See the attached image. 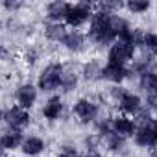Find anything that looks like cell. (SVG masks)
<instances>
[{
  "mask_svg": "<svg viewBox=\"0 0 157 157\" xmlns=\"http://www.w3.org/2000/svg\"><path fill=\"white\" fill-rule=\"evenodd\" d=\"M89 39L104 48V46H111L117 41V35L111 28V15L104 13V11H96L91 19V26H89Z\"/></svg>",
  "mask_w": 157,
  "mask_h": 157,
  "instance_id": "1",
  "label": "cell"
},
{
  "mask_svg": "<svg viewBox=\"0 0 157 157\" xmlns=\"http://www.w3.org/2000/svg\"><path fill=\"white\" fill-rule=\"evenodd\" d=\"M63 72H65V65H61V63L46 65L37 78V89H41L43 93H54L56 89L61 87Z\"/></svg>",
  "mask_w": 157,
  "mask_h": 157,
  "instance_id": "2",
  "label": "cell"
},
{
  "mask_svg": "<svg viewBox=\"0 0 157 157\" xmlns=\"http://www.w3.org/2000/svg\"><path fill=\"white\" fill-rule=\"evenodd\" d=\"M133 140L140 148L157 150V118H150L148 122L137 126V131L133 135Z\"/></svg>",
  "mask_w": 157,
  "mask_h": 157,
  "instance_id": "3",
  "label": "cell"
},
{
  "mask_svg": "<svg viewBox=\"0 0 157 157\" xmlns=\"http://www.w3.org/2000/svg\"><path fill=\"white\" fill-rule=\"evenodd\" d=\"M72 113L82 124H91V122H96V118L100 117V107L89 98H80L74 104Z\"/></svg>",
  "mask_w": 157,
  "mask_h": 157,
  "instance_id": "4",
  "label": "cell"
},
{
  "mask_svg": "<svg viewBox=\"0 0 157 157\" xmlns=\"http://www.w3.org/2000/svg\"><path fill=\"white\" fill-rule=\"evenodd\" d=\"M93 6L89 2H78V4H70V10H68V15L65 19V22L72 28H80L83 26L87 21L93 19Z\"/></svg>",
  "mask_w": 157,
  "mask_h": 157,
  "instance_id": "5",
  "label": "cell"
},
{
  "mask_svg": "<svg viewBox=\"0 0 157 157\" xmlns=\"http://www.w3.org/2000/svg\"><path fill=\"white\" fill-rule=\"evenodd\" d=\"M2 117H4V124L10 129L22 131L24 128L30 126V113H28V109H22L19 105H11V107L4 109Z\"/></svg>",
  "mask_w": 157,
  "mask_h": 157,
  "instance_id": "6",
  "label": "cell"
},
{
  "mask_svg": "<svg viewBox=\"0 0 157 157\" xmlns=\"http://www.w3.org/2000/svg\"><path fill=\"white\" fill-rule=\"evenodd\" d=\"M135 59V46L117 39L111 46H109V54H107V61L111 63H118V65H126L129 61Z\"/></svg>",
  "mask_w": 157,
  "mask_h": 157,
  "instance_id": "7",
  "label": "cell"
},
{
  "mask_svg": "<svg viewBox=\"0 0 157 157\" xmlns=\"http://www.w3.org/2000/svg\"><path fill=\"white\" fill-rule=\"evenodd\" d=\"M37 87L32 85V83H21L15 91V100H17V105L22 107V109H32L37 102Z\"/></svg>",
  "mask_w": 157,
  "mask_h": 157,
  "instance_id": "8",
  "label": "cell"
},
{
  "mask_svg": "<svg viewBox=\"0 0 157 157\" xmlns=\"http://www.w3.org/2000/svg\"><path fill=\"white\" fill-rule=\"evenodd\" d=\"M128 76H129V68H128L126 65H118V63L107 61L105 67L102 68V80L111 82V83H115V85H120Z\"/></svg>",
  "mask_w": 157,
  "mask_h": 157,
  "instance_id": "9",
  "label": "cell"
},
{
  "mask_svg": "<svg viewBox=\"0 0 157 157\" xmlns=\"http://www.w3.org/2000/svg\"><path fill=\"white\" fill-rule=\"evenodd\" d=\"M63 111H65V104H63V100H61L59 96H50V98L44 102L41 113H43V117H44L46 120L56 122V120H59V118L63 117Z\"/></svg>",
  "mask_w": 157,
  "mask_h": 157,
  "instance_id": "10",
  "label": "cell"
},
{
  "mask_svg": "<svg viewBox=\"0 0 157 157\" xmlns=\"http://www.w3.org/2000/svg\"><path fill=\"white\" fill-rule=\"evenodd\" d=\"M113 131L118 133L120 137L128 139V137H133V135H135L137 124H135V120H131L128 115H120V117H115V118H113Z\"/></svg>",
  "mask_w": 157,
  "mask_h": 157,
  "instance_id": "11",
  "label": "cell"
},
{
  "mask_svg": "<svg viewBox=\"0 0 157 157\" xmlns=\"http://www.w3.org/2000/svg\"><path fill=\"white\" fill-rule=\"evenodd\" d=\"M68 10H70V4L63 2V0L50 2V4L46 6V19H48L50 22H61V21L67 19Z\"/></svg>",
  "mask_w": 157,
  "mask_h": 157,
  "instance_id": "12",
  "label": "cell"
},
{
  "mask_svg": "<svg viewBox=\"0 0 157 157\" xmlns=\"http://www.w3.org/2000/svg\"><path fill=\"white\" fill-rule=\"evenodd\" d=\"M44 148H46V144H44V140L41 137L30 135V137L24 139V142L21 146V151L24 155H28V157H37V155H41L44 151Z\"/></svg>",
  "mask_w": 157,
  "mask_h": 157,
  "instance_id": "13",
  "label": "cell"
},
{
  "mask_svg": "<svg viewBox=\"0 0 157 157\" xmlns=\"http://www.w3.org/2000/svg\"><path fill=\"white\" fill-rule=\"evenodd\" d=\"M61 44H63L68 52L78 54V52H82V50L85 48V35H83L82 32H78V30H72V32H68V33L65 35V39H63Z\"/></svg>",
  "mask_w": 157,
  "mask_h": 157,
  "instance_id": "14",
  "label": "cell"
},
{
  "mask_svg": "<svg viewBox=\"0 0 157 157\" xmlns=\"http://www.w3.org/2000/svg\"><path fill=\"white\" fill-rule=\"evenodd\" d=\"M118 107H120V111H122L124 115H135V117H137V115H139V111L142 109V102H140L139 94L128 93V94L120 100Z\"/></svg>",
  "mask_w": 157,
  "mask_h": 157,
  "instance_id": "15",
  "label": "cell"
},
{
  "mask_svg": "<svg viewBox=\"0 0 157 157\" xmlns=\"http://www.w3.org/2000/svg\"><path fill=\"white\" fill-rule=\"evenodd\" d=\"M24 135H22V131H17V129H8L4 135H2V148L6 150V151H11V150H17V148H21L22 146V142H24Z\"/></svg>",
  "mask_w": 157,
  "mask_h": 157,
  "instance_id": "16",
  "label": "cell"
},
{
  "mask_svg": "<svg viewBox=\"0 0 157 157\" xmlns=\"http://www.w3.org/2000/svg\"><path fill=\"white\" fill-rule=\"evenodd\" d=\"M151 70H155V61L150 56H140V57L133 59V65L129 68V74H137L140 78V76H144L146 72H151Z\"/></svg>",
  "mask_w": 157,
  "mask_h": 157,
  "instance_id": "17",
  "label": "cell"
},
{
  "mask_svg": "<svg viewBox=\"0 0 157 157\" xmlns=\"http://www.w3.org/2000/svg\"><path fill=\"white\" fill-rule=\"evenodd\" d=\"M67 33H68V32L65 30V26H63L61 22H48V24L44 26V35H46L48 41L63 43V39H65Z\"/></svg>",
  "mask_w": 157,
  "mask_h": 157,
  "instance_id": "18",
  "label": "cell"
},
{
  "mask_svg": "<svg viewBox=\"0 0 157 157\" xmlns=\"http://www.w3.org/2000/svg\"><path fill=\"white\" fill-rule=\"evenodd\" d=\"M139 87L142 89V93H146V96L155 94L157 93V72H146L144 76L139 78Z\"/></svg>",
  "mask_w": 157,
  "mask_h": 157,
  "instance_id": "19",
  "label": "cell"
},
{
  "mask_svg": "<svg viewBox=\"0 0 157 157\" xmlns=\"http://www.w3.org/2000/svg\"><path fill=\"white\" fill-rule=\"evenodd\" d=\"M104 144H105V148L109 150V151H122L124 148H126V139L124 137H120L118 133H115V131H111L109 135H105L104 139Z\"/></svg>",
  "mask_w": 157,
  "mask_h": 157,
  "instance_id": "20",
  "label": "cell"
},
{
  "mask_svg": "<svg viewBox=\"0 0 157 157\" xmlns=\"http://www.w3.org/2000/svg\"><path fill=\"white\" fill-rule=\"evenodd\" d=\"M102 68H104V67H100L96 61L85 63L83 68H82L83 80H85V82H96V80H100V78H102Z\"/></svg>",
  "mask_w": 157,
  "mask_h": 157,
  "instance_id": "21",
  "label": "cell"
},
{
  "mask_svg": "<svg viewBox=\"0 0 157 157\" xmlns=\"http://www.w3.org/2000/svg\"><path fill=\"white\" fill-rule=\"evenodd\" d=\"M78 87V72L70 67H65V72H63V78H61V89L65 93H70Z\"/></svg>",
  "mask_w": 157,
  "mask_h": 157,
  "instance_id": "22",
  "label": "cell"
},
{
  "mask_svg": "<svg viewBox=\"0 0 157 157\" xmlns=\"http://www.w3.org/2000/svg\"><path fill=\"white\" fill-rule=\"evenodd\" d=\"M142 48H144L148 54L157 56V32H144Z\"/></svg>",
  "mask_w": 157,
  "mask_h": 157,
  "instance_id": "23",
  "label": "cell"
},
{
  "mask_svg": "<svg viewBox=\"0 0 157 157\" xmlns=\"http://www.w3.org/2000/svg\"><path fill=\"white\" fill-rule=\"evenodd\" d=\"M150 2L148 0H131V2H128L126 4V8H128V11H131V13H144V11H148L150 10Z\"/></svg>",
  "mask_w": 157,
  "mask_h": 157,
  "instance_id": "24",
  "label": "cell"
},
{
  "mask_svg": "<svg viewBox=\"0 0 157 157\" xmlns=\"http://www.w3.org/2000/svg\"><path fill=\"white\" fill-rule=\"evenodd\" d=\"M129 91L126 89V87H122V85H115V87H111V91H109V94H111V98L117 102V104H120V100L128 94Z\"/></svg>",
  "mask_w": 157,
  "mask_h": 157,
  "instance_id": "25",
  "label": "cell"
},
{
  "mask_svg": "<svg viewBox=\"0 0 157 157\" xmlns=\"http://www.w3.org/2000/svg\"><path fill=\"white\" fill-rule=\"evenodd\" d=\"M120 6H122L120 2H100V4H98V11H104V13L115 15V11H117Z\"/></svg>",
  "mask_w": 157,
  "mask_h": 157,
  "instance_id": "26",
  "label": "cell"
},
{
  "mask_svg": "<svg viewBox=\"0 0 157 157\" xmlns=\"http://www.w3.org/2000/svg\"><path fill=\"white\" fill-rule=\"evenodd\" d=\"M57 157H80V153H78L76 148H72V146H63V150L59 151Z\"/></svg>",
  "mask_w": 157,
  "mask_h": 157,
  "instance_id": "27",
  "label": "cell"
},
{
  "mask_svg": "<svg viewBox=\"0 0 157 157\" xmlns=\"http://www.w3.org/2000/svg\"><path fill=\"white\" fill-rule=\"evenodd\" d=\"M37 52L35 50H30V52H26V56H24V59H26V63L28 65H35V61H37Z\"/></svg>",
  "mask_w": 157,
  "mask_h": 157,
  "instance_id": "28",
  "label": "cell"
},
{
  "mask_svg": "<svg viewBox=\"0 0 157 157\" xmlns=\"http://www.w3.org/2000/svg\"><path fill=\"white\" fill-rule=\"evenodd\" d=\"M85 146H87V151H96V137H87Z\"/></svg>",
  "mask_w": 157,
  "mask_h": 157,
  "instance_id": "29",
  "label": "cell"
},
{
  "mask_svg": "<svg viewBox=\"0 0 157 157\" xmlns=\"http://www.w3.org/2000/svg\"><path fill=\"white\" fill-rule=\"evenodd\" d=\"M4 8L13 11V10H19V8H21V2H10V0H6V2H4Z\"/></svg>",
  "mask_w": 157,
  "mask_h": 157,
  "instance_id": "30",
  "label": "cell"
},
{
  "mask_svg": "<svg viewBox=\"0 0 157 157\" xmlns=\"http://www.w3.org/2000/svg\"><path fill=\"white\" fill-rule=\"evenodd\" d=\"M85 157H102V153L96 150V151H87V155Z\"/></svg>",
  "mask_w": 157,
  "mask_h": 157,
  "instance_id": "31",
  "label": "cell"
},
{
  "mask_svg": "<svg viewBox=\"0 0 157 157\" xmlns=\"http://www.w3.org/2000/svg\"><path fill=\"white\" fill-rule=\"evenodd\" d=\"M151 157H157V150H153V153H151Z\"/></svg>",
  "mask_w": 157,
  "mask_h": 157,
  "instance_id": "32",
  "label": "cell"
},
{
  "mask_svg": "<svg viewBox=\"0 0 157 157\" xmlns=\"http://www.w3.org/2000/svg\"><path fill=\"white\" fill-rule=\"evenodd\" d=\"M153 111H155V115H157V107H155V109H153Z\"/></svg>",
  "mask_w": 157,
  "mask_h": 157,
  "instance_id": "33",
  "label": "cell"
}]
</instances>
